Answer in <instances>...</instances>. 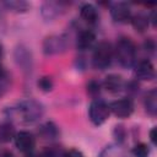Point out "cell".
I'll use <instances>...</instances> for the list:
<instances>
[{
	"mask_svg": "<svg viewBox=\"0 0 157 157\" xmlns=\"http://www.w3.org/2000/svg\"><path fill=\"white\" fill-rule=\"evenodd\" d=\"M39 132H40V135L43 136V139H54V137L58 136V129H56V126H55L53 123H50V121H48V123H45L44 125H42Z\"/></svg>",
	"mask_w": 157,
	"mask_h": 157,
	"instance_id": "obj_18",
	"label": "cell"
},
{
	"mask_svg": "<svg viewBox=\"0 0 157 157\" xmlns=\"http://www.w3.org/2000/svg\"><path fill=\"white\" fill-rule=\"evenodd\" d=\"M2 56V45L0 44V58Z\"/></svg>",
	"mask_w": 157,
	"mask_h": 157,
	"instance_id": "obj_30",
	"label": "cell"
},
{
	"mask_svg": "<svg viewBox=\"0 0 157 157\" xmlns=\"http://www.w3.org/2000/svg\"><path fill=\"white\" fill-rule=\"evenodd\" d=\"M131 23H132V26L136 31L142 32L147 28V26L150 23V20H148V16L142 15V13H137L136 16H134L131 18Z\"/></svg>",
	"mask_w": 157,
	"mask_h": 157,
	"instance_id": "obj_17",
	"label": "cell"
},
{
	"mask_svg": "<svg viewBox=\"0 0 157 157\" xmlns=\"http://www.w3.org/2000/svg\"><path fill=\"white\" fill-rule=\"evenodd\" d=\"M94 39H96V36L92 31L90 29H85V31H81L77 36V40H76V45L80 50H86L88 48L92 47V44L94 43Z\"/></svg>",
	"mask_w": 157,
	"mask_h": 157,
	"instance_id": "obj_10",
	"label": "cell"
},
{
	"mask_svg": "<svg viewBox=\"0 0 157 157\" xmlns=\"http://www.w3.org/2000/svg\"><path fill=\"white\" fill-rule=\"evenodd\" d=\"M104 87L107 91L112 92V93H118L123 90L124 87V81L121 78V76L119 75H115V74H112V75H108L104 80Z\"/></svg>",
	"mask_w": 157,
	"mask_h": 157,
	"instance_id": "obj_11",
	"label": "cell"
},
{
	"mask_svg": "<svg viewBox=\"0 0 157 157\" xmlns=\"http://www.w3.org/2000/svg\"><path fill=\"white\" fill-rule=\"evenodd\" d=\"M63 153L60 146H49L44 150L42 157H63Z\"/></svg>",
	"mask_w": 157,
	"mask_h": 157,
	"instance_id": "obj_22",
	"label": "cell"
},
{
	"mask_svg": "<svg viewBox=\"0 0 157 157\" xmlns=\"http://www.w3.org/2000/svg\"><path fill=\"white\" fill-rule=\"evenodd\" d=\"M135 75L139 80L148 81L155 77V67L150 60H141L135 67Z\"/></svg>",
	"mask_w": 157,
	"mask_h": 157,
	"instance_id": "obj_9",
	"label": "cell"
},
{
	"mask_svg": "<svg viewBox=\"0 0 157 157\" xmlns=\"http://www.w3.org/2000/svg\"><path fill=\"white\" fill-rule=\"evenodd\" d=\"M110 112L118 118H128L134 112V103L130 98H120L109 104Z\"/></svg>",
	"mask_w": 157,
	"mask_h": 157,
	"instance_id": "obj_5",
	"label": "cell"
},
{
	"mask_svg": "<svg viewBox=\"0 0 157 157\" xmlns=\"http://www.w3.org/2000/svg\"><path fill=\"white\" fill-rule=\"evenodd\" d=\"M5 6L11 10V11H15V12H25L28 10L29 5L26 2V1H18V0H10V1H5L4 2Z\"/></svg>",
	"mask_w": 157,
	"mask_h": 157,
	"instance_id": "obj_19",
	"label": "cell"
},
{
	"mask_svg": "<svg viewBox=\"0 0 157 157\" xmlns=\"http://www.w3.org/2000/svg\"><path fill=\"white\" fill-rule=\"evenodd\" d=\"M27 157H42V156H38V155H34V153H28Z\"/></svg>",
	"mask_w": 157,
	"mask_h": 157,
	"instance_id": "obj_29",
	"label": "cell"
},
{
	"mask_svg": "<svg viewBox=\"0 0 157 157\" xmlns=\"http://www.w3.org/2000/svg\"><path fill=\"white\" fill-rule=\"evenodd\" d=\"M132 155L135 157H148L150 155V148L146 144L141 142V144H137L134 146L132 148Z\"/></svg>",
	"mask_w": 157,
	"mask_h": 157,
	"instance_id": "obj_21",
	"label": "cell"
},
{
	"mask_svg": "<svg viewBox=\"0 0 157 157\" xmlns=\"http://www.w3.org/2000/svg\"><path fill=\"white\" fill-rule=\"evenodd\" d=\"M12 113L17 118L18 121L26 123V124H31V123H34V121L39 120V118L44 113V108L37 101L26 99V101L20 102L12 109Z\"/></svg>",
	"mask_w": 157,
	"mask_h": 157,
	"instance_id": "obj_1",
	"label": "cell"
},
{
	"mask_svg": "<svg viewBox=\"0 0 157 157\" xmlns=\"http://www.w3.org/2000/svg\"><path fill=\"white\" fill-rule=\"evenodd\" d=\"M2 80H4V78H0V97L2 96V93H4V91L6 90V88H5L6 86L4 85V82H2Z\"/></svg>",
	"mask_w": 157,
	"mask_h": 157,
	"instance_id": "obj_27",
	"label": "cell"
},
{
	"mask_svg": "<svg viewBox=\"0 0 157 157\" xmlns=\"http://www.w3.org/2000/svg\"><path fill=\"white\" fill-rule=\"evenodd\" d=\"M2 157H12V155H11L10 152H5V153L2 155Z\"/></svg>",
	"mask_w": 157,
	"mask_h": 157,
	"instance_id": "obj_28",
	"label": "cell"
},
{
	"mask_svg": "<svg viewBox=\"0 0 157 157\" xmlns=\"http://www.w3.org/2000/svg\"><path fill=\"white\" fill-rule=\"evenodd\" d=\"M63 157H83V155L78 151V150H75V148H71L69 151H65L63 153Z\"/></svg>",
	"mask_w": 157,
	"mask_h": 157,
	"instance_id": "obj_25",
	"label": "cell"
},
{
	"mask_svg": "<svg viewBox=\"0 0 157 157\" xmlns=\"http://www.w3.org/2000/svg\"><path fill=\"white\" fill-rule=\"evenodd\" d=\"M145 107H146V110L151 115L156 114V112H157V93L155 90H152L147 93L146 99H145Z\"/></svg>",
	"mask_w": 157,
	"mask_h": 157,
	"instance_id": "obj_16",
	"label": "cell"
},
{
	"mask_svg": "<svg viewBox=\"0 0 157 157\" xmlns=\"http://www.w3.org/2000/svg\"><path fill=\"white\" fill-rule=\"evenodd\" d=\"M15 145L16 147L25 153H31L34 148L36 140L34 136L28 131H20L15 134Z\"/></svg>",
	"mask_w": 157,
	"mask_h": 157,
	"instance_id": "obj_7",
	"label": "cell"
},
{
	"mask_svg": "<svg viewBox=\"0 0 157 157\" xmlns=\"http://www.w3.org/2000/svg\"><path fill=\"white\" fill-rule=\"evenodd\" d=\"M113 53H114V49L109 42H105V40L99 42L93 52V63L96 67L104 69L109 66L113 58Z\"/></svg>",
	"mask_w": 157,
	"mask_h": 157,
	"instance_id": "obj_3",
	"label": "cell"
},
{
	"mask_svg": "<svg viewBox=\"0 0 157 157\" xmlns=\"http://www.w3.org/2000/svg\"><path fill=\"white\" fill-rule=\"evenodd\" d=\"M110 15L115 22H128L131 18V11L126 2H115L110 7Z\"/></svg>",
	"mask_w": 157,
	"mask_h": 157,
	"instance_id": "obj_8",
	"label": "cell"
},
{
	"mask_svg": "<svg viewBox=\"0 0 157 157\" xmlns=\"http://www.w3.org/2000/svg\"><path fill=\"white\" fill-rule=\"evenodd\" d=\"M88 115H90V119L91 121L94 124V125H102L103 123H105L110 115V109H109V105L101 101V99H96L93 101L91 104H90V108H88Z\"/></svg>",
	"mask_w": 157,
	"mask_h": 157,
	"instance_id": "obj_4",
	"label": "cell"
},
{
	"mask_svg": "<svg viewBox=\"0 0 157 157\" xmlns=\"http://www.w3.org/2000/svg\"><path fill=\"white\" fill-rule=\"evenodd\" d=\"M64 2H45L42 7V13L45 18H54L60 13V10L64 9Z\"/></svg>",
	"mask_w": 157,
	"mask_h": 157,
	"instance_id": "obj_14",
	"label": "cell"
},
{
	"mask_svg": "<svg viewBox=\"0 0 157 157\" xmlns=\"http://www.w3.org/2000/svg\"><path fill=\"white\" fill-rule=\"evenodd\" d=\"M150 139H151L152 144H156V128H153V129L150 131Z\"/></svg>",
	"mask_w": 157,
	"mask_h": 157,
	"instance_id": "obj_26",
	"label": "cell"
},
{
	"mask_svg": "<svg viewBox=\"0 0 157 157\" xmlns=\"http://www.w3.org/2000/svg\"><path fill=\"white\" fill-rule=\"evenodd\" d=\"M80 16L88 23H96L98 20V11L91 4H83L80 9Z\"/></svg>",
	"mask_w": 157,
	"mask_h": 157,
	"instance_id": "obj_13",
	"label": "cell"
},
{
	"mask_svg": "<svg viewBox=\"0 0 157 157\" xmlns=\"http://www.w3.org/2000/svg\"><path fill=\"white\" fill-rule=\"evenodd\" d=\"M101 91V83L96 80H91L88 83H87V92L92 96H96Z\"/></svg>",
	"mask_w": 157,
	"mask_h": 157,
	"instance_id": "obj_24",
	"label": "cell"
},
{
	"mask_svg": "<svg viewBox=\"0 0 157 157\" xmlns=\"http://www.w3.org/2000/svg\"><path fill=\"white\" fill-rule=\"evenodd\" d=\"M67 40L64 36H50L47 37L43 43V49L45 54H58L66 49Z\"/></svg>",
	"mask_w": 157,
	"mask_h": 157,
	"instance_id": "obj_6",
	"label": "cell"
},
{
	"mask_svg": "<svg viewBox=\"0 0 157 157\" xmlns=\"http://www.w3.org/2000/svg\"><path fill=\"white\" fill-rule=\"evenodd\" d=\"M12 137H15V132H13L12 125H10V124L0 125V141L6 142V141H10Z\"/></svg>",
	"mask_w": 157,
	"mask_h": 157,
	"instance_id": "obj_20",
	"label": "cell"
},
{
	"mask_svg": "<svg viewBox=\"0 0 157 157\" xmlns=\"http://www.w3.org/2000/svg\"><path fill=\"white\" fill-rule=\"evenodd\" d=\"M114 52L121 66L130 67L134 65L136 58V47L130 38H120L117 42Z\"/></svg>",
	"mask_w": 157,
	"mask_h": 157,
	"instance_id": "obj_2",
	"label": "cell"
},
{
	"mask_svg": "<svg viewBox=\"0 0 157 157\" xmlns=\"http://www.w3.org/2000/svg\"><path fill=\"white\" fill-rule=\"evenodd\" d=\"M15 58H16V61L20 66H22L25 70H31V66H32V56L29 54V52L26 49V48H17L16 49V53H15Z\"/></svg>",
	"mask_w": 157,
	"mask_h": 157,
	"instance_id": "obj_12",
	"label": "cell"
},
{
	"mask_svg": "<svg viewBox=\"0 0 157 157\" xmlns=\"http://www.w3.org/2000/svg\"><path fill=\"white\" fill-rule=\"evenodd\" d=\"M99 157H128L126 151L119 145L107 146L99 155Z\"/></svg>",
	"mask_w": 157,
	"mask_h": 157,
	"instance_id": "obj_15",
	"label": "cell"
},
{
	"mask_svg": "<svg viewBox=\"0 0 157 157\" xmlns=\"http://www.w3.org/2000/svg\"><path fill=\"white\" fill-rule=\"evenodd\" d=\"M38 87L43 91V92H49L53 90V80L49 76H43L39 78L38 81Z\"/></svg>",
	"mask_w": 157,
	"mask_h": 157,
	"instance_id": "obj_23",
	"label": "cell"
}]
</instances>
